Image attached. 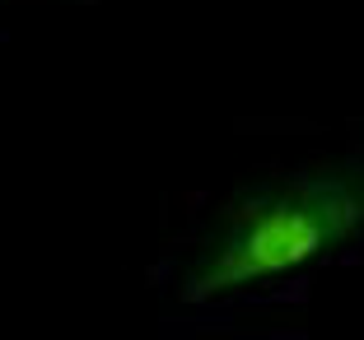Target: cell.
<instances>
[{
  "instance_id": "6da1fadb",
  "label": "cell",
  "mask_w": 364,
  "mask_h": 340,
  "mask_svg": "<svg viewBox=\"0 0 364 340\" xmlns=\"http://www.w3.org/2000/svg\"><path fill=\"white\" fill-rule=\"evenodd\" d=\"M364 234V168L280 177L238 196L210 224L182 275V303H215L238 289L285 280L336 256Z\"/></svg>"
}]
</instances>
